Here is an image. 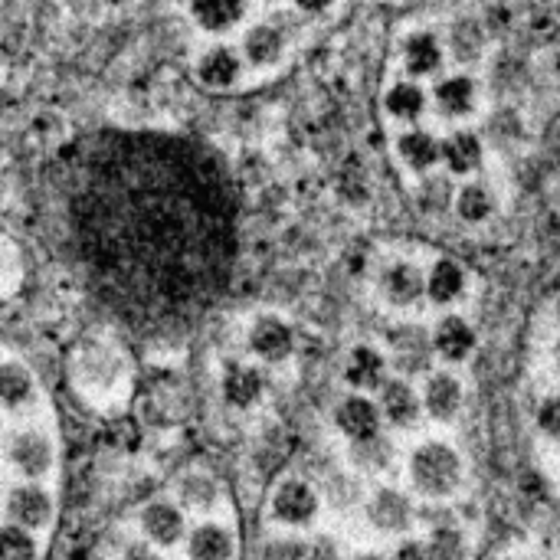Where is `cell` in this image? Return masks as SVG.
Instances as JSON below:
<instances>
[{
	"label": "cell",
	"instance_id": "5b68a950",
	"mask_svg": "<svg viewBox=\"0 0 560 560\" xmlns=\"http://www.w3.org/2000/svg\"><path fill=\"white\" fill-rule=\"evenodd\" d=\"M256 0H184V14L207 40H236L253 20Z\"/></svg>",
	"mask_w": 560,
	"mask_h": 560
},
{
	"label": "cell",
	"instance_id": "836d02e7",
	"mask_svg": "<svg viewBox=\"0 0 560 560\" xmlns=\"http://www.w3.org/2000/svg\"><path fill=\"white\" fill-rule=\"evenodd\" d=\"M308 554V541L302 538H276L266 544L262 560H305Z\"/></svg>",
	"mask_w": 560,
	"mask_h": 560
},
{
	"label": "cell",
	"instance_id": "cb8c5ba5",
	"mask_svg": "<svg viewBox=\"0 0 560 560\" xmlns=\"http://www.w3.org/2000/svg\"><path fill=\"white\" fill-rule=\"evenodd\" d=\"M393 459H397V449H393L390 436H384V433L364 439V443H351V449H348L351 466L361 469V472H371V475L390 469Z\"/></svg>",
	"mask_w": 560,
	"mask_h": 560
},
{
	"label": "cell",
	"instance_id": "484cf974",
	"mask_svg": "<svg viewBox=\"0 0 560 560\" xmlns=\"http://www.w3.org/2000/svg\"><path fill=\"white\" fill-rule=\"evenodd\" d=\"M426 547H430L433 560H466L469 538L456 524H436L430 531V538H426Z\"/></svg>",
	"mask_w": 560,
	"mask_h": 560
},
{
	"label": "cell",
	"instance_id": "ffe728a7",
	"mask_svg": "<svg viewBox=\"0 0 560 560\" xmlns=\"http://www.w3.org/2000/svg\"><path fill=\"white\" fill-rule=\"evenodd\" d=\"M433 351L446 364H462L475 348V331L462 315H443L433 328Z\"/></svg>",
	"mask_w": 560,
	"mask_h": 560
},
{
	"label": "cell",
	"instance_id": "8992f818",
	"mask_svg": "<svg viewBox=\"0 0 560 560\" xmlns=\"http://www.w3.org/2000/svg\"><path fill=\"white\" fill-rule=\"evenodd\" d=\"M446 59V43L436 30L420 27L400 40V69L410 79H436L439 73H446Z\"/></svg>",
	"mask_w": 560,
	"mask_h": 560
},
{
	"label": "cell",
	"instance_id": "4fadbf2b",
	"mask_svg": "<svg viewBox=\"0 0 560 560\" xmlns=\"http://www.w3.org/2000/svg\"><path fill=\"white\" fill-rule=\"evenodd\" d=\"M364 518L380 534H407L413 524V502L400 488L380 485L364 502Z\"/></svg>",
	"mask_w": 560,
	"mask_h": 560
},
{
	"label": "cell",
	"instance_id": "4dcf8cb0",
	"mask_svg": "<svg viewBox=\"0 0 560 560\" xmlns=\"http://www.w3.org/2000/svg\"><path fill=\"white\" fill-rule=\"evenodd\" d=\"M37 544L23 528H4L0 531V560H33Z\"/></svg>",
	"mask_w": 560,
	"mask_h": 560
},
{
	"label": "cell",
	"instance_id": "4316f807",
	"mask_svg": "<svg viewBox=\"0 0 560 560\" xmlns=\"http://www.w3.org/2000/svg\"><path fill=\"white\" fill-rule=\"evenodd\" d=\"M10 511H14V518L20 524H27V528H40L50 518V498H46L40 488H17L14 495H10Z\"/></svg>",
	"mask_w": 560,
	"mask_h": 560
},
{
	"label": "cell",
	"instance_id": "52a82bcc",
	"mask_svg": "<svg viewBox=\"0 0 560 560\" xmlns=\"http://www.w3.org/2000/svg\"><path fill=\"white\" fill-rule=\"evenodd\" d=\"M390 367L397 371L400 377H426L433 367V338L430 331L420 328V325H400L397 331L390 335Z\"/></svg>",
	"mask_w": 560,
	"mask_h": 560
},
{
	"label": "cell",
	"instance_id": "6da1fadb",
	"mask_svg": "<svg viewBox=\"0 0 560 560\" xmlns=\"http://www.w3.org/2000/svg\"><path fill=\"white\" fill-rule=\"evenodd\" d=\"M299 14H269V17H253L246 27L236 33V46L243 53V63L249 76H269L282 69L289 59V50L295 43V23Z\"/></svg>",
	"mask_w": 560,
	"mask_h": 560
},
{
	"label": "cell",
	"instance_id": "7a4b0ae2",
	"mask_svg": "<svg viewBox=\"0 0 560 560\" xmlns=\"http://www.w3.org/2000/svg\"><path fill=\"white\" fill-rule=\"evenodd\" d=\"M410 485L423 498H449L462 485V456L443 439H426L410 452Z\"/></svg>",
	"mask_w": 560,
	"mask_h": 560
},
{
	"label": "cell",
	"instance_id": "e575fe53",
	"mask_svg": "<svg viewBox=\"0 0 560 560\" xmlns=\"http://www.w3.org/2000/svg\"><path fill=\"white\" fill-rule=\"evenodd\" d=\"M538 426H541L547 436H560V397H551V400L541 403Z\"/></svg>",
	"mask_w": 560,
	"mask_h": 560
},
{
	"label": "cell",
	"instance_id": "83f0119b",
	"mask_svg": "<svg viewBox=\"0 0 560 560\" xmlns=\"http://www.w3.org/2000/svg\"><path fill=\"white\" fill-rule=\"evenodd\" d=\"M145 531L151 541L158 544H174L177 538H181L184 531V518L181 511L171 508V505H151L145 511Z\"/></svg>",
	"mask_w": 560,
	"mask_h": 560
},
{
	"label": "cell",
	"instance_id": "1f68e13d",
	"mask_svg": "<svg viewBox=\"0 0 560 560\" xmlns=\"http://www.w3.org/2000/svg\"><path fill=\"white\" fill-rule=\"evenodd\" d=\"M27 393H30L27 371H20V367H14V364L0 367V400H4V403H20Z\"/></svg>",
	"mask_w": 560,
	"mask_h": 560
},
{
	"label": "cell",
	"instance_id": "b9f144b4",
	"mask_svg": "<svg viewBox=\"0 0 560 560\" xmlns=\"http://www.w3.org/2000/svg\"><path fill=\"white\" fill-rule=\"evenodd\" d=\"M557 321H560V299H557Z\"/></svg>",
	"mask_w": 560,
	"mask_h": 560
},
{
	"label": "cell",
	"instance_id": "f546056e",
	"mask_svg": "<svg viewBox=\"0 0 560 560\" xmlns=\"http://www.w3.org/2000/svg\"><path fill=\"white\" fill-rule=\"evenodd\" d=\"M452 197H456V187H449L446 177H430V174H426L423 190H420V210L423 213L452 210Z\"/></svg>",
	"mask_w": 560,
	"mask_h": 560
},
{
	"label": "cell",
	"instance_id": "d6986e66",
	"mask_svg": "<svg viewBox=\"0 0 560 560\" xmlns=\"http://www.w3.org/2000/svg\"><path fill=\"white\" fill-rule=\"evenodd\" d=\"M249 348H253V354L262 357L266 364H282L295 348V335L282 318L262 315L253 325V331H249Z\"/></svg>",
	"mask_w": 560,
	"mask_h": 560
},
{
	"label": "cell",
	"instance_id": "f1b7e54d",
	"mask_svg": "<svg viewBox=\"0 0 560 560\" xmlns=\"http://www.w3.org/2000/svg\"><path fill=\"white\" fill-rule=\"evenodd\" d=\"M14 462L27 472V475H40L50 469V446H46V439L37 433H23L17 436L14 443Z\"/></svg>",
	"mask_w": 560,
	"mask_h": 560
},
{
	"label": "cell",
	"instance_id": "7bdbcfd3",
	"mask_svg": "<svg viewBox=\"0 0 560 560\" xmlns=\"http://www.w3.org/2000/svg\"><path fill=\"white\" fill-rule=\"evenodd\" d=\"M181 4H184V0H181Z\"/></svg>",
	"mask_w": 560,
	"mask_h": 560
},
{
	"label": "cell",
	"instance_id": "ba28073f",
	"mask_svg": "<svg viewBox=\"0 0 560 560\" xmlns=\"http://www.w3.org/2000/svg\"><path fill=\"white\" fill-rule=\"evenodd\" d=\"M393 158L400 161L403 171H410L416 177L433 174L439 164H443V154H439V135L426 125L400 128L397 135H393Z\"/></svg>",
	"mask_w": 560,
	"mask_h": 560
},
{
	"label": "cell",
	"instance_id": "74e56055",
	"mask_svg": "<svg viewBox=\"0 0 560 560\" xmlns=\"http://www.w3.org/2000/svg\"><path fill=\"white\" fill-rule=\"evenodd\" d=\"M305 560H344V554L331 538H315L312 544H308Z\"/></svg>",
	"mask_w": 560,
	"mask_h": 560
},
{
	"label": "cell",
	"instance_id": "e0dca14e",
	"mask_svg": "<svg viewBox=\"0 0 560 560\" xmlns=\"http://www.w3.org/2000/svg\"><path fill=\"white\" fill-rule=\"evenodd\" d=\"M498 210V194L495 187L482 181V177H469L456 187V197H452V213L466 223V226H482L495 217Z\"/></svg>",
	"mask_w": 560,
	"mask_h": 560
},
{
	"label": "cell",
	"instance_id": "30bf717a",
	"mask_svg": "<svg viewBox=\"0 0 560 560\" xmlns=\"http://www.w3.org/2000/svg\"><path fill=\"white\" fill-rule=\"evenodd\" d=\"M380 295L390 308H416L426 299V269L413 259H390L380 272Z\"/></svg>",
	"mask_w": 560,
	"mask_h": 560
},
{
	"label": "cell",
	"instance_id": "ac0fdd59",
	"mask_svg": "<svg viewBox=\"0 0 560 560\" xmlns=\"http://www.w3.org/2000/svg\"><path fill=\"white\" fill-rule=\"evenodd\" d=\"M469 289V276L462 269V262L439 256L426 269V299L433 305H456Z\"/></svg>",
	"mask_w": 560,
	"mask_h": 560
},
{
	"label": "cell",
	"instance_id": "5bb4252c",
	"mask_svg": "<svg viewBox=\"0 0 560 560\" xmlns=\"http://www.w3.org/2000/svg\"><path fill=\"white\" fill-rule=\"evenodd\" d=\"M335 426L348 443H364V439L384 433L380 430L384 416H380V407L367 393H348L335 407Z\"/></svg>",
	"mask_w": 560,
	"mask_h": 560
},
{
	"label": "cell",
	"instance_id": "44dd1931",
	"mask_svg": "<svg viewBox=\"0 0 560 560\" xmlns=\"http://www.w3.org/2000/svg\"><path fill=\"white\" fill-rule=\"evenodd\" d=\"M387 367L390 361L384 351H377L374 344H357L344 361V380L357 390H377L387 384Z\"/></svg>",
	"mask_w": 560,
	"mask_h": 560
},
{
	"label": "cell",
	"instance_id": "f35d334b",
	"mask_svg": "<svg viewBox=\"0 0 560 560\" xmlns=\"http://www.w3.org/2000/svg\"><path fill=\"white\" fill-rule=\"evenodd\" d=\"M125 560H158L154 557L148 547H141V544H135V547H128V554H125Z\"/></svg>",
	"mask_w": 560,
	"mask_h": 560
},
{
	"label": "cell",
	"instance_id": "9c48e42d",
	"mask_svg": "<svg viewBox=\"0 0 560 560\" xmlns=\"http://www.w3.org/2000/svg\"><path fill=\"white\" fill-rule=\"evenodd\" d=\"M439 154H443V168L449 177L469 181L485 164V141L479 131L466 125H452L446 135H439Z\"/></svg>",
	"mask_w": 560,
	"mask_h": 560
},
{
	"label": "cell",
	"instance_id": "d590c367",
	"mask_svg": "<svg viewBox=\"0 0 560 560\" xmlns=\"http://www.w3.org/2000/svg\"><path fill=\"white\" fill-rule=\"evenodd\" d=\"M390 560H433V554H430V547H426V541L403 538L397 547H393Z\"/></svg>",
	"mask_w": 560,
	"mask_h": 560
},
{
	"label": "cell",
	"instance_id": "277c9868",
	"mask_svg": "<svg viewBox=\"0 0 560 560\" xmlns=\"http://www.w3.org/2000/svg\"><path fill=\"white\" fill-rule=\"evenodd\" d=\"M430 109L449 125H462L482 109V82L472 69H446L430 86Z\"/></svg>",
	"mask_w": 560,
	"mask_h": 560
},
{
	"label": "cell",
	"instance_id": "603a6c76",
	"mask_svg": "<svg viewBox=\"0 0 560 560\" xmlns=\"http://www.w3.org/2000/svg\"><path fill=\"white\" fill-rule=\"evenodd\" d=\"M266 390V380L256 371V367L233 364L223 377V397L233 403V407H253Z\"/></svg>",
	"mask_w": 560,
	"mask_h": 560
},
{
	"label": "cell",
	"instance_id": "8fae6325",
	"mask_svg": "<svg viewBox=\"0 0 560 560\" xmlns=\"http://www.w3.org/2000/svg\"><path fill=\"white\" fill-rule=\"evenodd\" d=\"M384 115L393 125L410 128V125H423L426 112H430V89L423 86L420 79L410 76H397L384 89Z\"/></svg>",
	"mask_w": 560,
	"mask_h": 560
},
{
	"label": "cell",
	"instance_id": "2e32d148",
	"mask_svg": "<svg viewBox=\"0 0 560 560\" xmlns=\"http://www.w3.org/2000/svg\"><path fill=\"white\" fill-rule=\"evenodd\" d=\"M377 407H380V416H384L393 430H410V426L420 423L423 400H420V393H416V387L407 377H393L380 387Z\"/></svg>",
	"mask_w": 560,
	"mask_h": 560
},
{
	"label": "cell",
	"instance_id": "8d00e7d4",
	"mask_svg": "<svg viewBox=\"0 0 560 560\" xmlns=\"http://www.w3.org/2000/svg\"><path fill=\"white\" fill-rule=\"evenodd\" d=\"M335 4H338V0H289V10H292V14L312 20V17H325Z\"/></svg>",
	"mask_w": 560,
	"mask_h": 560
},
{
	"label": "cell",
	"instance_id": "ab89813d",
	"mask_svg": "<svg viewBox=\"0 0 560 560\" xmlns=\"http://www.w3.org/2000/svg\"><path fill=\"white\" fill-rule=\"evenodd\" d=\"M354 560H390L384 554H361V557H354Z\"/></svg>",
	"mask_w": 560,
	"mask_h": 560
},
{
	"label": "cell",
	"instance_id": "d6a6232c",
	"mask_svg": "<svg viewBox=\"0 0 560 560\" xmlns=\"http://www.w3.org/2000/svg\"><path fill=\"white\" fill-rule=\"evenodd\" d=\"M181 495H184L187 505L207 508V505L217 502V485H213L210 479H204V475H194V479H187V482L181 485Z\"/></svg>",
	"mask_w": 560,
	"mask_h": 560
},
{
	"label": "cell",
	"instance_id": "60d3db41",
	"mask_svg": "<svg viewBox=\"0 0 560 560\" xmlns=\"http://www.w3.org/2000/svg\"><path fill=\"white\" fill-rule=\"evenodd\" d=\"M259 4H282V0H259Z\"/></svg>",
	"mask_w": 560,
	"mask_h": 560
},
{
	"label": "cell",
	"instance_id": "9a60e30c",
	"mask_svg": "<svg viewBox=\"0 0 560 560\" xmlns=\"http://www.w3.org/2000/svg\"><path fill=\"white\" fill-rule=\"evenodd\" d=\"M462 397H466V390H462V380L456 374L430 371L423 377L420 400H423V413L430 416V420L436 423L456 420V413L462 410Z\"/></svg>",
	"mask_w": 560,
	"mask_h": 560
},
{
	"label": "cell",
	"instance_id": "3957f363",
	"mask_svg": "<svg viewBox=\"0 0 560 560\" xmlns=\"http://www.w3.org/2000/svg\"><path fill=\"white\" fill-rule=\"evenodd\" d=\"M190 76H194L197 86L207 92H230L236 86H243L249 69L243 63V53H240V46H236V40H207L194 53Z\"/></svg>",
	"mask_w": 560,
	"mask_h": 560
},
{
	"label": "cell",
	"instance_id": "d4e9b609",
	"mask_svg": "<svg viewBox=\"0 0 560 560\" xmlns=\"http://www.w3.org/2000/svg\"><path fill=\"white\" fill-rule=\"evenodd\" d=\"M190 557L194 560H230L233 557V534L220 524H200L190 534Z\"/></svg>",
	"mask_w": 560,
	"mask_h": 560
},
{
	"label": "cell",
	"instance_id": "7c38bea8",
	"mask_svg": "<svg viewBox=\"0 0 560 560\" xmlns=\"http://www.w3.org/2000/svg\"><path fill=\"white\" fill-rule=\"evenodd\" d=\"M269 511L279 524H285V528H308V524L318 518L321 502H318V492L308 482L285 479L276 488V495H272Z\"/></svg>",
	"mask_w": 560,
	"mask_h": 560
},
{
	"label": "cell",
	"instance_id": "7402d4cb",
	"mask_svg": "<svg viewBox=\"0 0 560 560\" xmlns=\"http://www.w3.org/2000/svg\"><path fill=\"white\" fill-rule=\"evenodd\" d=\"M446 56L456 63L459 69H469L475 66L479 59L485 56V30H482V23H475V20H456L449 27L446 33Z\"/></svg>",
	"mask_w": 560,
	"mask_h": 560
}]
</instances>
